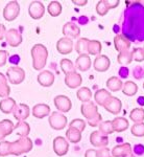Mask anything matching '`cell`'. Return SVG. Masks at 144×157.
Returning a JSON list of instances; mask_svg holds the SVG:
<instances>
[{
  "instance_id": "6da1fadb",
  "label": "cell",
  "mask_w": 144,
  "mask_h": 157,
  "mask_svg": "<svg viewBox=\"0 0 144 157\" xmlns=\"http://www.w3.org/2000/svg\"><path fill=\"white\" fill-rule=\"evenodd\" d=\"M32 67L36 70H41L45 67L48 59V50L43 44H36L31 48Z\"/></svg>"
},
{
  "instance_id": "7a4b0ae2",
  "label": "cell",
  "mask_w": 144,
  "mask_h": 157,
  "mask_svg": "<svg viewBox=\"0 0 144 157\" xmlns=\"http://www.w3.org/2000/svg\"><path fill=\"white\" fill-rule=\"evenodd\" d=\"M32 140L29 137H21L16 141L11 143V154L15 156H19L21 154L27 153L32 149Z\"/></svg>"
},
{
  "instance_id": "3957f363",
  "label": "cell",
  "mask_w": 144,
  "mask_h": 157,
  "mask_svg": "<svg viewBox=\"0 0 144 157\" xmlns=\"http://www.w3.org/2000/svg\"><path fill=\"white\" fill-rule=\"evenodd\" d=\"M6 77L12 84L19 85L24 81L25 71H24L23 68H21L19 66H14V67H11V68L7 69Z\"/></svg>"
},
{
  "instance_id": "277c9868",
  "label": "cell",
  "mask_w": 144,
  "mask_h": 157,
  "mask_svg": "<svg viewBox=\"0 0 144 157\" xmlns=\"http://www.w3.org/2000/svg\"><path fill=\"white\" fill-rule=\"evenodd\" d=\"M48 121H49L50 127L54 129V130H63L67 126V117L61 112H57V111L52 112Z\"/></svg>"
},
{
  "instance_id": "5b68a950",
  "label": "cell",
  "mask_w": 144,
  "mask_h": 157,
  "mask_svg": "<svg viewBox=\"0 0 144 157\" xmlns=\"http://www.w3.org/2000/svg\"><path fill=\"white\" fill-rule=\"evenodd\" d=\"M20 6L17 1H11L6 4L3 10V17L6 21H14L19 16Z\"/></svg>"
},
{
  "instance_id": "8992f818",
  "label": "cell",
  "mask_w": 144,
  "mask_h": 157,
  "mask_svg": "<svg viewBox=\"0 0 144 157\" xmlns=\"http://www.w3.org/2000/svg\"><path fill=\"white\" fill-rule=\"evenodd\" d=\"M69 150V143L63 136H57L54 139V151L57 156H64Z\"/></svg>"
},
{
  "instance_id": "52a82bcc",
  "label": "cell",
  "mask_w": 144,
  "mask_h": 157,
  "mask_svg": "<svg viewBox=\"0 0 144 157\" xmlns=\"http://www.w3.org/2000/svg\"><path fill=\"white\" fill-rule=\"evenodd\" d=\"M80 111H82V114L85 118H87L88 121L93 118L94 116L98 114V108L97 105L92 102V101H89L87 103H83L82 107H80Z\"/></svg>"
},
{
  "instance_id": "ba28073f",
  "label": "cell",
  "mask_w": 144,
  "mask_h": 157,
  "mask_svg": "<svg viewBox=\"0 0 144 157\" xmlns=\"http://www.w3.org/2000/svg\"><path fill=\"white\" fill-rule=\"evenodd\" d=\"M28 14L32 19H41L45 14V6L41 1H32L28 6Z\"/></svg>"
},
{
  "instance_id": "9c48e42d",
  "label": "cell",
  "mask_w": 144,
  "mask_h": 157,
  "mask_svg": "<svg viewBox=\"0 0 144 157\" xmlns=\"http://www.w3.org/2000/svg\"><path fill=\"white\" fill-rule=\"evenodd\" d=\"M54 106L57 110L62 112H69L72 108V103L70 98L66 95H57L54 98Z\"/></svg>"
},
{
  "instance_id": "30bf717a",
  "label": "cell",
  "mask_w": 144,
  "mask_h": 157,
  "mask_svg": "<svg viewBox=\"0 0 144 157\" xmlns=\"http://www.w3.org/2000/svg\"><path fill=\"white\" fill-rule=\"evenodd\" d=\"M90 143L96 148H105L109 144V137L107 135H103L99 131H94L90 135Z\"/></svg>"
},
{
  "instance_id": "8fae6325",
  "label": "cell",
  "mask_w": 144,
  "mask_h": 157,
  "mask_svg": "<svg viewBox=\"0 0 144 157\" xmlns=\"http://www.w3.org/2000/svg\"><path fill=\"white\" fill-rule=\"evenodd\" d=\"M6 40L12 47H17L22 43V35L20 34L19 30L11 29L6 30Z\"/></svg>"
},
{
  "instance_id": "7c38bea8",
  "label": "cell",
  "mask_w": 144,
  "mask_h": 157,
  "mask_svg": "<svg viewBox=\"0 0 144 157\" xmlns=\"http://www.w3.org/2000/svg\"><path fill=\"white\" fill-rule=\"evenodd\" d=\"M14 117L19 121H25L30 114V109L26 104H17L13 111Z\"/></svg>"
},
{
  "instance_id": "4fadbf2b",
  "label": "cell",
  "mask_w": 144,
  "mask_h": 157,
  "mask_svg": "<svg viewBox=\"0 0 144 157\" xmlns=\"http://www.w3.org/2000/svg\"><path fill=\"white\" fill-rule=\"evenodd\" d=\"M73 41L72 39L70 38H67V37H63L57 41V49L60 54L62 55H68L73 50Z\"/></svg>"
},
{
  "instance_id": "5bb4252c",
  "label": "cell",
  "mask_w": 144,
  "mask_h": 157,
  "mask_svg": "<svg viewBox=\"0 0 144 157\" xmlns=\"http://www.w3.org/2000/svg\"><path fill=\"white\" fill-rule=\"evenodd\" d=\"M110 65H111V60L105 55L97 56L94 60V63H93L94 69L98 72L107 71L109 68H110Z\"/></svg>"
},
{
  "instance_id": "9a60e30c",
  "label": "cell",
  "mask_w": 144,
  "mask_h": 157,
  "mask_svg": "<svg viewBox=\"0 0 144 157\" xmlns=\"http://www.w3.org/2000/svg\"><path fill=\"white\" fill-rule=\"evenodd\" d=\"M103 108L108 111V112L112 113V114H118V113L121 111V108H122V103L118 98L116 97H111L108 100V102L103 105Z\"/></svg>"
},
{
  "instance_id": "2e32d148",
  "label": "cell",
  "mask_w": 144,
  "mask_h": 157,
  "mask_svg": "<svg viewBox=\"0 0 144 157\" xmlns=\"http://www.w3.org/2000/svg\"><path fill=\"white\" fill-rule=\"evenodd\" d=\"M63 35L70 39H76L80 35V29L73 22H67L63 26Z\"/></svg>"
},
{
  "instance_id": "e0dca14e",
  "label": "cell",
  "mask_w": 144,
  "mask_h": 157,
  "mask_svg": "<svg viewBox=\"0 0 144 157\" xmlns=\"http://www.w3.org/2000/svg\"><path fill=\"white\" fill-rule=\"evenodd\" d=\"M114 45L116 50L120 54V52H126V50L130 49L132 43L123 35H116L114 38Z\"/></svg>"
},
{
  "instance_id": "ac0fdd59",
  "label": "cell",
  "mask_w": 144,
  "mask_h": 157,
  "mask_svg": "<svg viewBox=\"0 0 144 157\" xmlns=\"http://www.w3.org/2000/svg\"><path fill=\"white\" fill-rule=\"evenodd\" d=\"M132 153H133L132 146L127 143L122 144V145L115 146L114 148H113V150L111 151L112 157H126Z\"/></svg>"
},
{
  "instance_id": "d6986e66",
  "label": "cell",
  "mask_w": 144,
  "mask_h": 157,
  "mask_svg": "<svg viewBox=\"0 0 144 157\" xmlns=\"http://www.w3.org/2000/svg\"><path fill=\"white\" fill-rule=\"evenodd\" d=\"M38 83L43 87H50L54 83V75L49 70H43L38 75Z\"/></svg>"
},
{
  "instance_id": "ffe728a7",
  "label": "cell",
  "mask_w": 144,
  "mask_h": 157,
  "mask_svg": "<svg viewBox=\"0 0 144 157\" xmlns=\"http://www.w3.org/2000/svg\"><path fill=\"white\" fill-rule=\"evenodd\" d=\"M65 83L69 88L71 89H74V88H77L82 85L83 83V78L79 73H77L76 71L69 73L65 77Z\"/></svg>"
},
{
  "instance_id": "44dd1931",
  "label": "cell",
  "mask_w": 144,
  "mask_h": 157,
  "mask_svg": "<svg viewBox=\"0 0 144 157\" xmlns=\"http://www.w3.org/2000/svg\"><path fill=\"white\" fill-rule=\"evenodd\" d=\"M14 128L15 125L11 120H2L0 121V140L11 135L14 132Z\"/></svg>"
},
{
  "instance_id": "7402d4cb",
  "label": "cell",
  "mask_w": 144,
  "mask_h": 157,
  "mask_svg": "<svg viewBox=\"0 0 144 157\" xmlns=\"http://www.w3.org/2000/svg\"><path fill=\"white\" fill-rule=\"evenodd\" d=\"M50 114V107L46 104H37L32 108V115L36 118H44Z\"/></svg>"
},
{
  "instance_id": "603a6c76",
  "label": "cell",
  "mask_w": 144,
  "mask_h": 157,
  "mask_svg": "<svg viewBox=\"0 0 144 157\" xmlns=\"http://www.w3.org/2000/svg\"><path fill=\"white\" fill-rule=\"evenodd\" d=\"M91 64H92V62H91L89 55L78 56V58L75 61V67L78 70H80V71H87V70H89Z\"/></svg>"
},
{
  "instance_id": "cb8c5ba5",
  "label": "cell",
  "mask_w": 144,
  "mask_h": 157,
  "mask_svg": "<svg viewBox=\"0 0 144 157\" xmlns=\"http://www.w3.org/2000/svg\"><path fill=\"white\" fill-rule=\"evenodd\" d=\"M16 101L12 98H6L0 102V110L6 114L13 113L15 107H16Z\"/></svg>"
},
{
  "instance_id": "d4e9b609",
  "label": "cell",
  "mask_w": 144,
  "mask_h": 157,
  "mask_svg": "<svg viewBox=\"0 0 144 157\" xmlns=\"http://www.w3.org/2000/svg\"><path fill=\"white\" fill-rule=\"evenodd\" d=\"M14 131L16 133V135L19 136V138L21 137H28V134L30 132V127L26 121H19L14 128Z\"/></svg>"
},
{
  "instance_id": "484cf974",
  "label": "cell",
  "mask_w": 144,
  "mask_h": 157,
  "mask_svg": "<svg viewBox=\"0 0 144 157\" xmlns=\"http://www.w3.org/2000/svg\"><path fill=\"white\" fill-rule=\"evenodd\" d=\"M111 97H112V94H111V93L109 92L107 89H99V90H97L95 92L94 100H95V102H96L97 105L102 106V107H103V105L108 102V100Z\"/></svg>"
},
{
  "instance_id": "4316f807",
  "label": "cell",
  "mask_w": 144,
  "mask_h": 157,
  "mask_svg": "<svg viewBox=\"0 0 144 157\" xmlns=\"http://www.w3.org/2000/svg\"><path fill=\"white\" fill-rule=\"evenodd\" d=\"M113 128H114L115 132H123L126 129L130 127V123L124 117H116L112 121Z\"/></svg>"
},
{
  "instance_id": "83f0119b",
  "label": "cell",
  "mask_w": 144,
  "mask_h": 157,
  "mask_svg": "<svg viewBox=\"0 0 144 157\" xmlns=\"http://www.w3.org/2000/svg\"><path fill=\"white\" fill-rule=\"evenodd\" d=\"M66 137L70 143L72 144H77L82 140V132L78 131L77 129L69 127L66 131Z\"/></svg>"
},
{
  "instance_id": "f1b7e54d",
  "label": "cell",
  "mask_w": 144,
  "mask_h": 157,
  "mask_svg": "<svg viewBox=\"0 0 144 157\" xmlns=\"http://www.w3.org/2000/svg\"><path fill=\"white\" fill-rule=\"evenodd\" d=\"M107 87L108 89H110L113 92L116 91H119L122 89L123 87V83L121 82V80L117 77H111L110 78H108L107 81Z\"/></svg>"
},
{
  "instance_id": "f546056e",
  "label": "cell",
  "mask_w": 144,
  "mask_h": 157,
  "mask_svg": "<svg viewBox=\"0 0 144 157\" xmlns=\"http://www.w3.org/2000/svg\"><path fill=\"white\" fill-rule=\"evenodd\" d=\"M11 88L7 85V78L0 72V98H9Z\"/></svg>"
},
{
  "instance_id": "4dcf8cb0",
  "label": "cell",
  "mask_w": 144,
  "mask_h": 157,
  "mask_svg": "<svg viewBox=\"0 0 144 157\" xmlns=\"http://www.w3.org/2000/svg\"><path fill=\"white\" fill-rule=\"evenodd\" d=\"M102 43L98 40H90L88 44V55L91 56H99L102 52Z\"/></svg>"
},
{
  "instance_id": "1f68e13d",
  "label": "cell",
  "mask_w": 144,
  "mask_h": 157,
  "mask_svg": "<svg viewBox=\"0 0 144 157\" xmlns=\"http://www.w3.org/2000/svg\"><path fill=\"white\" fill-rule=\"evenodd\" d=\"M89 39L87 38H80L77 40L75 44V50L78 55H88V44H89Z\"/></svg>"
},
{
  "instance_id": "d6a6232c",
  "label": "cell",
  "mask_w": 144,
  "mask_h": 157,
  "mask_svg": "<svg viewBox=\"0 0 144 157\" xmlns=\"http://www.w3.org/2000/svg\"><path fill=\"white\" fill-rule=\"evenodd\" d=\"M122 92L125 95H127V97H133V95H135L138 92V86L133 81H127V82H125L123 84Z\"/></svg>"
},
{
  "instance_id": "836d02e7",
  "label": "cell",
  "mask_w": 144,
  "mask_h": 157,
  "mask_svg": "<svg viewBox=\"0 0 144 157\" xmlns=\"http://www.w3.org/2000/svg\"><path fill=\"white\" fill-rule=\"evenodd\" d=\"M76 97L80 102L83 103H87L91 101V98H92V92L88 87H82L77 90L76 92Z\"/></svg>"
},
{
  "instance_id": "e575fe53",
  "label": "cell",
  "mask_w": 144,
  "mask_h": 157,
  "mask_svg": "<svg viewBox=\"0 0 144 157\" xmlns=\"http://www.w3.org/2000/svg\"><path fill=\"white\" fill-rule=\"evenodd\" d=\"M130 118L134 123H143L144 121V109L143 108H134L130 113Z\"/></svg>"
},
{
  "instance_id": "d590c367",
  "label": "cell",
  "mask_w": 144,
  "mask_h": 157,
  "mask_svg": "<svg viewBox=\"0 0 144 157\" xmlns=\"http://www.w3.org/2000/svg\"><path fill=\"white\" fill-rule=\"evenodd\" d=\"M99 128V132L102 133L103 135H110V134L114 133V128H113V124H112V121H102L98 126Z\"/></svg>"
},
{
  "instance_id": "8d00e7d4",
  "label": "cell",
  "mask_w": 144,
  "mask_h": 157,
  "mask_svg": "<svg viewBox=\"0 0 144 157\" xmlns=\"http://www.w3.org/2000/svg\"><path fill=\"white\" fill-rule=\"evenodd\" d=\"M47 11L49 13L50 16L52 17H57L62 13V4L59 1H51L48 4Z\"/></svg>"
},
{
  "instance_id": "74e56055",
  "label": "cell",
  "mask_w": 144,
  "mask_h": 157,
  "mask_svg": "<svg viewBox=\"0 0 144 157\" xmlns=\"http://www.w3.org/2000/svg\"><path fill=\"white\" fill-rule=\"evenodd\" d=\"M117 61H118V63L121 64V65L131 64V63H132V61H133V52H128V50L120 52V54L118 55V57H117Z\"/></svg>"
},
{
  "instance_id": "f35d334b",
  "label": "cell",
  "mask_w": 144,
  "mask_h": 157,
  "mask_svg": "<svg viewBox=\"0 0 144 157\" xmlns=\"http://www.w3.org/2000/svg\"><path fill=\"white\" fill-rule=\"evenodd\" d=\"M61 68H62V71L65 73V75H69V73L75 72V66L74 64L70 61L69 59H63L61 60Z\"/></svg>"
},
{
  "instance_id": "ab89813d",
  "label": "cell",
  "mask_w": 144,
  "mask_h": 157,
  "mask_svg": "<svg viewBox=\"0 0 144 157\" xmlns=\"http://www.w3.org/2000/svg\"><path fill=\"white\" fill-rule=\"evenodd\" d=\"M131 132L134 136L137 137H143L144 136V123H137L134 124L131 128Z\"/></svg>"
},
{
  "instance_id": "60d3db41",
  "label": "cell",
  "mask_w": 144,
  "mask_h": 157,
  "mask_svg": "<svg viewBox=\"0 0 144 157\" xmlns=\"http://www.w3.org/2000/svg\"><path fill=\"white\" fill-rule=\"evenodd\" d=\"M69 127L75 128V129H77L78 131L83 132L86 129V121L84 120H80V118H75V120H73L71 123H70Z\"/></svg>"
},
{
  "instance_id": "b9f144b4",
  "label": "cell",
  "mask_w": 144,
  "mask_h": 157,
  "mask_svg": "<svg viewBox=\"0 0 144 157\" xmlns=\"http://www.w3.org/2000/svg\"><path fill=\"white\" fill-rule=\"evenodd\" d=\"M11 154V143L9 141H1L0 143V156L4 157Z\"/></svg>"
},
{
  "instance_id": "7bdbcfd3",
  "label": "cell",
  "mask_w": 144,
  "mask_h": 157,
  "mask_svg": "<svg viewBox=\"0 0 144 157\" xmlns=\"http://www.w3.org/2000/svg\"><path fill=\"white\" fill-rule=\"evenodd\" d=\"M133 60L137 62H143L144 61V48L137 47L133 49Z\"/></svg>"
},
{
  "instance_id": "ee69618b",
  "label": "cell",
  "mask_w": 144,
  "mask_h": 157,
  "mask_svg": "<svg viewBox=\"0 0 144 157\" xmlns=\"http://www.w3.org/2000/svg\"><path fill=\"white\" fill-rule=\"evenodd\" d=\"M109 11H110V10L108 9L105 0L99 1L97 4H96V12H97V14L100 15V16H105V15H107Z\"/></svg>"
},
{
  "instance_id": "f6af8a7d",
  "label": "cell",
  "mask_w": 144,
  "mask_h": 157,
  "mask_svg": "<svg viewBox=\"0 0 144 157\" xmlns=\"http://www.w3.org/2000/svg\"><path fill=\"white\" fill-rule=\"evenodd\" d=\"M102 121V114L100 113H98L97 115L94 116L93 118H91V120L88 121V124L91 126V127H98L99 126V124Z\"/></svg>"
},
{
  "instance_id": "bcb514c9",
  "label": "cell",
  "mask_w": 144,
  "mask_h": 157,
  "mask_svg": "<svg viewBox=\"0 0 144 157\" xmlns=\"http://www.w3.org/2000/svg\"><path fill=\"white\" fill-rule=\"evenodd\" d=\"M96 155H97V157H112L110 149H108L107 147L100 148L99 150H96Z\"/></svg>"
},
{
  "instance_id": "7dc6e473",
  "label": "cell",
  "mask_w": 144,
  "mask_h": 157,
  "mask_svg": "<svg viewBox=\"0 0 144 157\" xmlns=\"http://www.w3.org/2000/svg\"><path fill=\"white\" fill-rule=\"evenodd\" d=\"M133 75H134V78H137V80H140L144 77V68L141 67V66H137L134 68L133 70Z\"/></svg>"
},
{
  "instance_id": "c3c4849f",
  "label": "cell",
  "mask_w": 144,
  "mask_h": 157,
  "mask_svg": "<svg viewBox=\"0 0 144 157\" xmlns=\"http://www.w3.org/2000/svg\"><path fill=\"white\" fill-rule=\"evenodd\" d=\"M7 52L6 50H0V67L4 66L6 64V61H7Z\"/></svg>"
},
{
  "instance_id": "681fc988",
  "label": "cell",
  "mask_w": 144,
  "mask_h": 157,
  "mask_svg": "<svg viewBox=\"0 0 144 157\" xmlns=\"http://www.w3.org/2000/svg\"><path fill=\"white\" fill-rule=\"evenodd\" d=\"M105 1L109 10L115 9V7H117L119 6V1H118V0H105Z\"/></svg>"
},
{
  "instance_id": "f907efd6",
  "label": "cell",
  "mask_w": 144,
  "mask_h": 157,
  "mask_svg": "<svg viewBox=\"0 0 144 157\" xmlns=\"http://www.w3.org/2000/svg\"><path fill=\"white\" fill-rule=\"evenodd\" d=\"M119 75L121 78H127V75H128V68H126V67H121L120 69H119Z\"/></svg>"
},
{
  "instance_id": "816d5d0a",
  "label": "cell",
  "mask_w": 144,
  "mask_h": 157,
  "mask_svg": "<svg viewBox=\"0 0 144 157\" xmlns=\"http://www.w3.org/2000/svg\"><path fill=\"white\" fill-rule=\"evenodd\" d=\"M85 157H97V155H96V150H94V149L87 150L85 153Z\"/></svg>"
},
{
  "instance_id": "f5cc1de1",
  "label": "cell",
  "mask_w": 144,
  "mask_h": 157,
  "mask_svg": "<svg viewBox=\"0 0 144 157\" xmlns=\"http://www.w3.org/2000/svg\"><path fill=\"white\" fill-rule=\"evenodd\" d=\"M6 29L2 23H0V40H2L3 38H6Z\"/></svg>"
},
{
  "instance_id": "db71d44e",
  "label": "cell",
  "mask_w": 144,
  "mask_h": 157,
  "mask_svg": "<svg viewBox=\"0 0 144 157\" xmlns=\"http://www.w3.org/2000/svg\"><path fill=\"white\" fill-rule=\"evenodd\" d=\"M72 2L73 4H75L77 6H84L88 3L87 0H72Z\"/></svg>"
},
{
  "instance_id": "11a10c76",
  "label": "cell",
  "mask_w": 144,
  "mask_h": 157,
  "mask_svg": "<svg viewBox=\"0 0 144 157\" xmlns=\"http://www.w3.org/2000/svg\"><path fill=\"white\" fill-rule=\"evenodd\" d=\"M135 153H137L139 154V155H141V154H143V152H144V147L142 145H137V146H135Z\"/></svg>"
},
{
  "instance_id": "9f6ffc18",
  "label": "cell",
  "mask_w": 144,
  "mask_h": 157,
  "mask_svg": "<svg viewBox=\"0 0 144 157\" xmlns=\"http://www.w3.org/2000/svg\"><path fill=\"white\" fill-rule=\"evenodd\" d=\"M139 103H140L141 104V105H144V98H142V97H141V98H139Z\"/></svg>"
},
{
  "instance_id": "6f0895ef",
  "label": "cell",
  "mask_w": 144,
  "mask_h": 157,
  "mask_svg": "<svg viewBox=\"0 0 144 157\" xmlns=\"http://www.w3.org/2000/svg\"><path fill=\"white\" fill-rule=\"evenodd\" d=\"M126 157H136V156L134 155V154L132 153V154H130V155H128V156H126Z\"/></svg>"
},
{
  "instance_id": "680465c9",
  "label": "cell",
  "mask_w": 144,
  "mask_h": 157,
  "mask_svg": "<svg viewBox=\"0 0 144 157\" xmlns=\"http://www.w3.org/2000/svg\"><path fill=\"white\" fill-rule=\"evenodd\" d=\"M143 89H144V84H143Z\"/></svg>"
},
{
  "instance_id": "91938a15",
  "label": "cell",
  "mask_w": 144,
  "mask_h": 157,
  "mask_svg": "<svg viewBox=\"0 0 144 157\" xmlns=\"http://www.w3.org/2000/svg\"><path fill=\"white\" fill-rule=\"evenodd\" d=\"M143 48H144V47H143Z\"/></svg>"
}]
</instances>
